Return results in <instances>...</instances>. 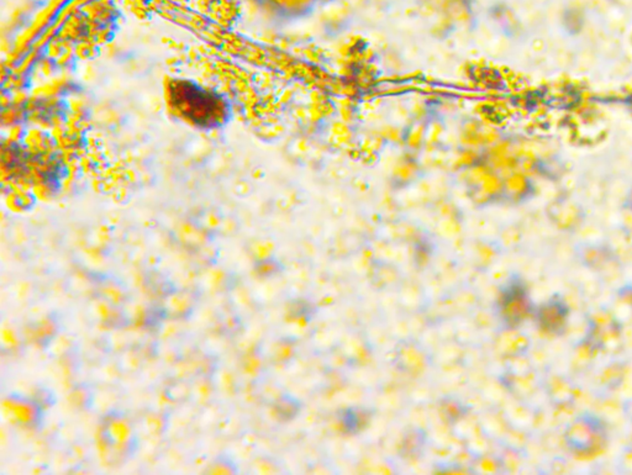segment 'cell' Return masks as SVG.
Returning <instances> with one entry per match:
<instances>
[{"label":"cell","instance_id":"obj_2","mask_svg":"<svg viewBox=\"0 0 632 475\" xmlns=\"http://www.w3.org/2000/svg\"><path fill=\"white\" fill-rule=\"evenodd\" d=\"M564 442L576 455H595L608 442V430L599 416L590 412L578 415L565 427Z\"/></svg>","mask_w":632,"mask_h":475},{"label":"cell","instance_id":"obj_6","mask_svg":"<svg viewBox=\"0 0 632 475\" xmlns=\"http://www.w3.org/2000/svg\"><path fill=\"white\" fill-rule=\"evenodd\" d=\"M574 386L562 377H554L548 383V396L553 404L558 406L569 405L574 400Z\"/></svg>","mask_w":632,"mask_h":475},{"label":"cell","instance_id":"obj_7","mask_svg":"<svg viewBox=\"0 0 632 475\" xmlns=\"http://www.w3.org/2000/svg\"><path fill=\"white\" fill-rule=\"evenodd\" d=\"M237 471L236 463L232 460L231 457L225 454L218 455L214 462L210 464V468L206 469V473L209 474H235Z\"/></svg>","mask_w":632,"mask_h":475},{"label":"cell","instance_id":"obj_3","mask_svg":"<svg viewBox=\"0 0 632 475\" xmlns=\"http://www.w3.org/2000/svg\"><path fill=\"white\" fill-rule=\"evenodd\" d=\"M100 437L105 446L124 455L134 454L138 446L134 427L121 411H112L102 418Z\"/></svg>","mask_w":632,"mask_h":475},{"label":"cell","instance_id":"obj_4","mask_svg":"<svg viewBox=\"0 0 632 475\" xmlns=\"http://www.w3.org/2000/svg\"><path fill=\"white\" fill-rule=\"evenodd\" d=\"M4 408L10 420L21 427L37 429L42 426L45 419V408L35 399L23 394L13 393L4 400Z\"/></svg>","mask_w":632,"mask_h":475},{"label":"cell","instance_id":"obj_1","mask_svg":"<svg viewBox=\"0 0 632 475\" xmlns=\"http://www.w3.org/2000/svg\"><path fill=\"white\" fill-rule=\"evenodd\" d=\"M168 110L178 120L201 131L223 129L231 120L232 110L225 96L184 78H171L165 83Z\"/></svg>","mask_w":632,"mask_h":475},{"label":"cell","instance_id":"obj_8","mask_svg":"<svg viewBox=\"0 0 632 475\" xmlns=\"http://www.w3.org/2000/svg\"><path fill=\"white\" fill-rule=\"evenodd\" d=\"M34 399L38 402V404L42 406L43 408L51 407V406H54L57 401L56 395L54 394V391L49 390V389H47V388L38 389L34 395Z\"/></svg>","mask_w":632,"mask_h":475},{"label":"cell","instance_id":"obj_5","mask_svg":"<svg viewBox=\"0 0 632 475\" xmlns=\"http://www.w3.org/2000/svg\"><path fill=\"white\" fill-rule=\"evenodd\" d=\"M534 314L537 325L543 332L561 336L567 327L570 309L563 298L552 296L534 310Z\"/></svg>","mask_w":632,"mask_h":475}]
</instances>
